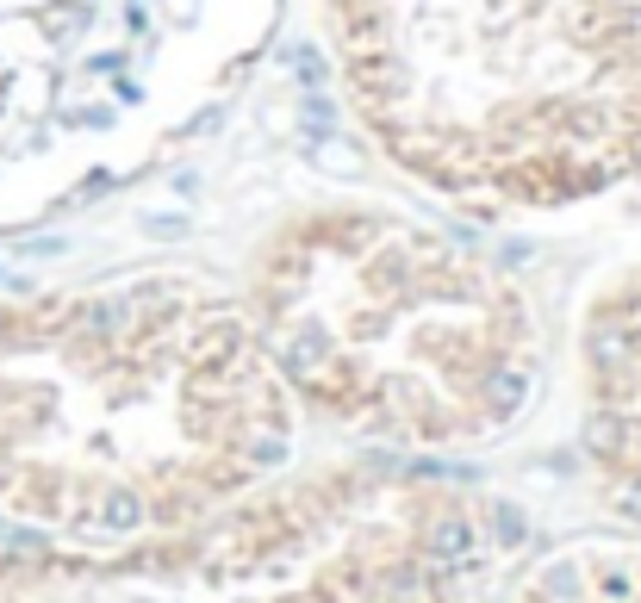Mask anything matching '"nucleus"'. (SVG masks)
<instances>
[{
    "label": "nucleus",
    "mask_w": 641,
    "mask_h": 603,
    "mask_svg": "<svg viewBox=\"0 0 641 603\" xmlns=\"http://www.w3.org/2000/svg\"><path fill=\"white\" fill-rule=\"evenodd\" d=\"M504 567L499 510L461 479L336 455L138 547H0V603H492Z\"/></svg>",
    "instance_id": "4"
},
{
    "label": "nucleus",
    "mask_w": 641,
    "mask_h": 603,
    "mask_svg": "<svg viewBox=\"0 0 641 603\" xmlns=\"http://www.w3.org/2000/svg\"><path fill=\"white\" fill-rule=\"evenodd\" d=\"M237 299L299 417L356 455H473L542 398L548 330L530 286L411 206L318 199L274 218Z\"/></svg>",
    "instance_id": "3"
},
{
    "label": "nucleus",
    "mask_w": 641,
    "mask_h": 603,
    "mask_svg": "<svg viewBox=\"0 0 641 603\" xmlns=\"http://www.w3.org/2000/svg\"><path fill=\"white\" fill-rule=\"evenodd\" d=\"M286 398L237 286L119 268L0 299V547L112 554L293 466Z\"/></svg>",
    "instance_id": "1"
},
{
    "label": "nucleus",
    "mask_w": 641,
    "mask_h": 603,
    "mask_svg": "<svg viewBox=\"0 0 641 603\" xmlns=\"http://www.w3.org/2000/svg\"><path fill=\"white\" fill-rule=\"evenodd\" d=\"M268 32L274 0H0V224L138 175Z\"/></svg>",
    "instance_id": "5"
},
{
    "label": "nucleus",
    "mask_w": 641,
    "mask_h": 603,
    "mask_svg": "<svg viewBox=\"0 0 641 603\" xmlns=\"http://www.w3.org/2000/svg\"><path fill=\"white\" fill-rule=\"evenodd\" d=\"M356 138L467 218L641 193V0H318Z\"/></svg>",
    "instance_id": "2"
},
{
    "label": "nucleus",
    "mask_w": 641,
    "mask_h": 603,
    "mask_svg": "<svg viewBox=\"0 0 641 603\" xmlns=\"http://www.w3.org/2000/svg\"><path fill=\"white\" fill-rule=\"evenodd\" d=\"M579 461L623 535H641V261L592 286L573 323Z\"/></svg>",
    "instance_id": "6"
},
{
    "label": "nucleus",
    "mask_w": 641,
    "mask_h": 603,
    "mask_svg": "<svg viewBox=\"0 0 641 603\" xmlns=\"http://www.w3.org/2000/svg\"><path fill=\"white\" fill-rule=\"evenodd\" d=\"M504 603H641V535L561 541L511 578Z\"/></svg>",
    "instance_id": "7"
}]
</instances>
